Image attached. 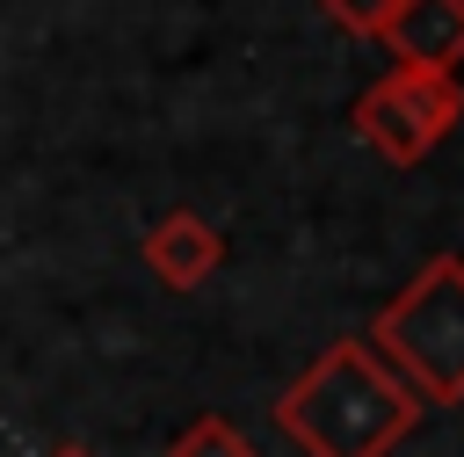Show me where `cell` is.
I'll return each mask as SVG.
<instances>
[{
  "label": "cell",
  "mask_w": 464,
  "mask_h": 457,
  "mask_svg": "<svg viewBox=\"0 0 464 457\" xmlns=\"http://www.w3.org/2000/svg\"><path fill=\"white\" fill-rule=\"evenodd\" d=\"M392 7H399V0H319V15H326L334 29H348V36H384Z\"/></svg>",
  "instance_id": "cell-7"
},
{
  "label": "cell",
  "mask_w": 464,
  "mask_h": 457,
  "mask_svg": "<svg viewBox=\"0 0 464 457\" xmlns=\"http://www.w3.org/2000/svg\"><path fill=\"white\" fill-rule=\"evenodd\" d=\"M420 413V392L370 348V334L326 341L268 406L283 442H297L304 457H392Z\"/></svg>",
  "instance_id": "cell-1"
},
{
  "label": "cell",
  "mask_w": 464,
  "mask_h": 457,
  "mask_svg": "<svg viewBox=\"0 0 464 457\" xmlns=\"http://www.w3.org/2000/svg\"><path fill=\"white\" fill-rule=\"evenodd\" d=\"M145 268L167 283V290H203L225 261V232L203 218V210H167L152 232H145Z\"/></svg>",
  "instance_id": "cell-5"
},
{
  "label": "cell",
  "mask_w": 464,
  "mask_h": 457,
  "mask_svg": "<svg viewBox=\"0 0 464 457\" xmlns=\"http://www.w3.org/2000/svg\"><path fill=\"white\" fill-rule=\"evenodd\" d=\"M167 457H254V442H246L225 413H196V421L167 442Z\"/></svg>",
  "instance_id": "cell-6"
},
{
  "label": "cell",
  "mask_w": 464,
  "mask_h": 457,
  "mask_svg": "<svg viewBox=\"0 0 464 457\" xmlns=\"http://www.w3.org/2000/svg\"><path fill=\"white\" fill-rule=\"evenodd\" d=\"M377 44L392 51V65L457 73L464 65V0H399Z\"/></svg>",
  "instance_id": "cell-4"
},
{
  "label": "cell",
  "mask_w": 464,
  "mask_h": 457,
  "mask_svg": "<svg viewBox=\"0 0 464 457\" xmlns=\"http://www.w3.org/2000/svg\"><path fill=\"white\" fill-rule=\"evenodd\" d=\"M370 348L420 392V406H464V254H428L413 283L377 305Z\"/></svg>",
  "instance_id": "cell-2"
},
{
  "label": "cell",
  "mask_w": 464,
  "mask_h": 457,
  "mask_svg": "<svg viewBox=\"0 0 464 457\" xmlns=\"http://www.w3.org/2000/svg\"><path fill=\"white\" fill-rule=\"evenodd\" d=\"M51 457H87V450H80V442H58V450H51Z\"/></svg>",
  "instance_id": "cell-8"
},
{
  "label": "cell",
  "mask_w": 464,
  "mask_h": 457,
  "mask_svg": "<svg viewBox=\"0 0 464 457\" xmlns=\"http://www.w3.org/2000/svg\"><path fill=\"white\" fill-rule=\"evenodd\" d=\"M348 123L384 167H420L464 123V80L457 73H428V65H392L355 94Z\"/></svg>",
  "instance_id": "cell-3"
}]
</instances>
